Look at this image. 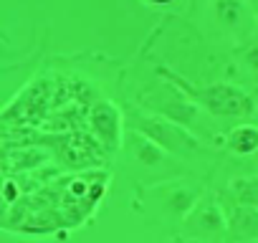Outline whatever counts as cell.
I'll list each match as a JSON object with an SVG mask.
<instances>
[{"mask_svg": "<svg viewBox=\"0 0 258 243\" xmlns=\"http://www.w3.org/2000/svg\"><path fill=\"white\" fill-rule=\"evenodd\" d=\"M150 6H167V3H175V0H147Z\"/></svg>", "mask_w": 258, "mask_h": 243, "instance_id": "1", "label": "cell"}]
</instances>
